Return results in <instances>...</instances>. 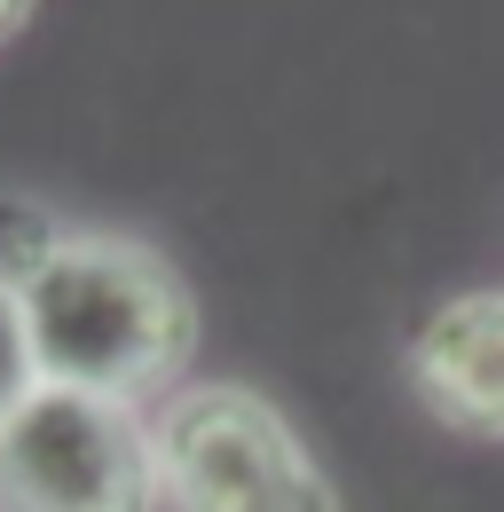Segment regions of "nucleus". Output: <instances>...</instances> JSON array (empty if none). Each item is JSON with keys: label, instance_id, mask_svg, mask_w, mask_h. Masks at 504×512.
I'll return each mask as SVG.
<instances>
[{"label": "nucleus", "instance_id": "nucleus-1", "mask_svg": "<svg viewBox=\"0 0 504 512\" xmlns=\"http://www.w3.org/2000/svg\"><path fill=\"white\" fill-rule=\"evenodd\" d=\"M32 363L48 386L150 402L182 394V371L197 355V300L182 268L119 229H71L63 253L24 284Z\"/></svg>", "mask_w": 504, "mask_h": 512}, {"label": "nucleus", "instance_id": "nucleus-2", "mask_svg": "<svg viewBox=\"0 0 504 512\" xmlns=\"http://www.w3.org/2000/svg\"><path fill=\"white\" fill-rule=\"evenodd\" d=\"M150 434H158V489L174 512H347L300 426L237 379L166 394Z\"/></svg>", "mask_w": 504, "mask_h": 512}, {"label": "nucleus", "instance_id": "nucleus-3", "mask_svg": "<svg viewBox=\"0 0 504 512\" xmlns=\"http://www.w3.org/2000/svg\"><path fill=\"white\" fill-rule=\"evenodd\" d=\"M158 434L134 402L32 386L0 418V512H158Z\"/></svg>", "mask_w": 504, "mask_h": 512}, {"label": "nucleus", "instance_id": "nucleus-4", "mask_svg": "<svg viewBox=\"0 0 504 512\" xmlns=\"http://www.w3.org/2000/svg\"><path fill=\"white\" fill-rule=\"evenodd\" d=\"M410 386L449 434L504 442V284L457 292L410 331Z\"/></svg>", "mask_w": 504, "mask_h": 512}, {"label": "nucleus", "instance_id": "nucleus-5", "mask_svg": "<svg viewBox=\"0 0 504 512\" xmlns=\"http://www.w3.org/2000/svg\"><path fill=\"white\" fill-rule=\"evenodd\" d=\"M63 237H71V221L48 213L40 197H0V284L24 292V284L63 253Z\"/></svg>", "mask_w": 504, "mask_h": 512}, {"label": "nucleus", "instance_id": "nucleus-6", "mask_svg": "<svg viewBox=\"0 0 504 512\" xmlns=\"http://www.w3.org/2000/svg\"><path fill=\"white\" fill-rule=\"evenodd\" d=\"M40 386V363H32V323H24V292L0 284V418Z\"/></svg>", "mask_w": 504, "mask_h": 512}, {"label": "nucleus", "instance_id": "nucleus-7", "mask_svg": "<svg viewBox=\"0 0 504 512\" xmlns=\"http://www.w3.org/2000/svg\"><path fill=\"white\" fill-rule=\"evenodd\" d=\"M32 8H40V0H0V48H8V40L32 24Z\"/></svg>", "mask_w": 504, "mask_h": 512}]
</instances>
